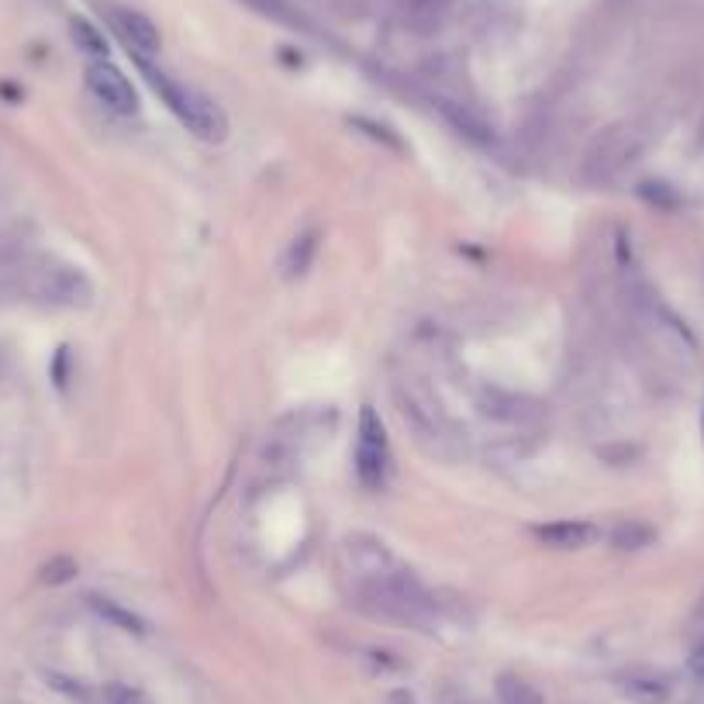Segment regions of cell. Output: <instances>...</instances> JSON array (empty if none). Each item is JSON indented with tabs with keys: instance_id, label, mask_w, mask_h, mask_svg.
<instances>
[{
	"instance_id": "14",
	"label": "cell",
	"mask_w": 704,
	"mask_h": 704,
	"mask_svg": "<svg viewBox=\"0 0 704 704\" xmlns=\"http://www.w3.org/2000/svg\"><path fill=\"white\" fill-rule=\"evenodd\" d=\"M69 35H73V42H77V49L83 53V56H90V63H98V59H107V42H104V35L90 25V21H83V18H77L73 25H69Z\"/></svg>"
},
{
	"instance_id": "19",
	"label": "cell",
	"mask_w": 704,
	"mask_h": 704,
	"mask_svg": "<svg viewBox=\"0 0 704 704\" xmlns=\"http://www.w3.org/2000/svg\"><path fill=\"white\" fill-rule=\"evenodd\" d=\"M246 4L260 8L266 14H276V18H287V4H284V0H246Z\"/></svg>"
},
{
	"instance_id": "8",
	"label": "cell",
	"mask_w": 704,
	"mask_h": 704,
	"mask_svg": "<svg viewBox=\"0 0 704 704\" xmlns=\"http://www.w3.org/2000/svg\"><path fill=\"white\" fill-rule=\"evenodd\" d=\"M111 29L117 32V38H122L138 59L156 56V53H159V45H162L156 21H152V18H146L143 11L114 8V11H111Z\"/></svg>"
},
{
	"instance_id": "13",
	"label": "cell",
	"mask_w": 704,
	"mask_h": 704,
	"mask_svg": "<svg viewBox=\"0 0 704 704\" xmlns=\"http://www.w3.org/2000/svg\"><path fill=\"white\" fill-rule=\"evenodd\" d=\"M622 691L636 704H667V697H670L663 680H652V677H628V680H622Z\"/></svg>"
},
{
	"instance_id": "20",
	"label": "cell",
	"mask_w": 704,
	"mask_h": 704,
	"mask_svg": "<svg viewBox=\"0 0 704 704\" xmlns=\"http://www.w3.org/2000/svg\"><path fill=\"white\" fill-rule=\"evenodd\" d=\"M691 673H694V680L704 684V643L694 646V652H691Z\"/></svg>"
},
{
	"instance_id": "17",
	"label": "cell",
	"mask_w": 704,
	"mask_h": 704,
	"mask_svg": "<svg viewBox=\"0 0 704 704\" xmlns=\"http://www.w3.org/2000/svg\"><path fill=\"white\" fill-rule=\"evenodd\" d=\"M104 704H146V694L132 684H107L104 688Z\"/></svg>"
},
{
	"instance_id": "11",
	"label": "cell",
	"mask_w": 704,
	"mask_h": 704,
	"mask_svg": "<svg viewBox=\"0 0 704 704\" xmlns=\"http://www.w3.org/2000/svg\"><path fill=\"white\" fill-rule=\"evenodd\" d=\"M498 704H546L543 691L532 680L519 673H501L498 677Z\"/></svg>"
},
{
	"instance_id": "6",
	"label": "cell",
	"mask_w": 704,
	"mask_h": 704,
	"mask_svg": "<svg viewBox=\"0 0 704 704\" xmlns=\"http://www.w3.org/2000/svg\"><path fill=\"white\" fill-rule=\"evenodd\" d=\"M87 90L114 114L128 117L138 111V93H135L132 80L107 59H98V63L87 66Z\"/></svg>"
},
{
	"instance_id": "9",
	"label": "cell",
	"mask_w": 704,
	"mask_h": 704,
	"mask_svg": "<svg viewBox=\"0 0 704 704\" xmlns=\"http://www.w3.org/2000/svg\"><path fill=\"white\" fill-rule=\"evenodd\" d=\"M532 535H535V543H543L546 549L574 553V549H587L591 543H598L601 529L591 525V522H583V519H559V522L535 525Z\"/></svg>"
},
{
	"instance_id": "2",
	"label": "cell",
	"mask_w": 704,
	"mask_h": 704,
	"mask_svg": "<svg viewBox=\"0 0 704 704\" xmlns=\"http://www.w3.org/2000/svg\"><path fill=\"white\" fill-rule=\"evenodd\" d=\"M138 69H143L149 87L159 93L162 104H167L177 114V122L186 132H191L194 138H201V143H207V146L225 143V138H228V117H225V111L215 101L207 98V93L173 80L170 73L156 69L149 59H138Z\"/></svg>"
},
{
	"instance_id": "3",
	"label": "cell",
	"mask_w": 704,
	"mask_h": 704,
	"mask_svg": "<svg viewBox=\"0 0 704 704\" xmlns=\"http://www.w3.org/2000/svg\"><path fill=\"white\" fill-rule=\"evenodd\" d=\"M643 132L636 125H612V128H604L591 146H587L583 152V180L587 183H608V180H615L632 159H636L643 152Z\"/></svg>"
},
{
	"instance_id": "12",
	"label": "cell",
	"mask_w": 704,
	"mask_h": 704,
	"mask_svg": "<svg viewBox=\"0 0 704 704\" xmlns=\"http://www.w3.org/2000/svg\"><path fill=\"white\" fill-rule=\"evenodd\" d=\"M87 601H90L93 612H98L104 622H111L114 628H122V632H135V636H143V632H146V622L138 618L135 612H128L125 604H117V601H111V598H98V594L87 598Z\"/></svg>"
},
{
	"instance_id": "10",
	"label": "cell",
	"mask_w": 704,
	"mask_h": 704,
	"mask_svg": "<svg viewBox=\"0 0 704 704\" xmlns=\"http://www.w3.org/2000/svg\"><path fill=\"white\" fill-rule=\"evenodd\" d=\"M318 242H321V231L318 228H308L291 239V246L284 249V260H280V270H284L287 280H297L311 270L315 256H318Z\"/></svg>"
},
{
	"instance_id": "18",
	"label": "cell",
	"mask_w": 704,
	"mask_h": 704,
	"mask_svg": "<svg viewBox=\"0 0 704 704\" xmlns=\"http://www.w3.org/2000/svg\"><path fill=\"white\" fill-rule=\"evenodd\" d=\"M639 194H643L646 201H652V204H660V207H673V204H677V194L670 191L667 183H652V180H649V183L639 186Z\"/></svg>"
},
{
	"instance_id": "7",
	"label": "cell",
	"mask_w": 704,
	"mask_h": 704,
	"mask_svg": "<svg viewBox=\"0 0 704 704\" xmlns=\"http://www.w3.org/2000/svg\"><path fill=\"white\" fill-rule=\"evenodd\" d=\"M342 563H345V574L352 577V583L377 580L397 567L394 553L373 535H349L342 543Z\"/></svg>"
},
{
	"instance_id": "15",
	"label": "cell",
	"mask_w": 704,
	"mask_h": 704,
	"mask_svg": "<svg viewBox=\"0 0 704 704\" xmlns=\"http://www.w3.org/2000/svg\"><path fill=\"white\" fill-rule=\"evenodd\" d=\"M652 529L643 525V522H622L615 532H612V546L622 549V553H639L646 546H652Z\"/></svg>"
},
{
	"instance_id": "1",
	"label": "cell",
	"mask_w": 704,
	"mask_h": 704,
	"mask_svg": "<svg viewBox=\"0 0 704 704\" xmlns=\"http://www.w3.org/2000/svg\"><path fill=\"white\" fill-rule=\"evenodd\" d=\"M352 591H356V604L373 618L401 622L411 628H429L435 622V598L425 591V583H421L411 570L401 567V563L377 580L352 583Z\"/></svg>"
},
{
	"instance_id": "5",
	"label": "cell",
	"mask_w": 704,
	"mask_h": 704,
	"mask_svg": "<svg viewBox=\"0 0 704 704\" xmlns=\"http://www.w3.org/2000/svg\"><path fill=\"white\" fill-rule=\"evenodd\" d=\"M32 294L56 308H90L93 304V284L83 270L69 263H45L32 270Z\"/></svg>"
},
{
	"instance_id": "4",
	"label": "cell",
	"mask_w": 704,
	"mask_h": 704,
	"mask_svg": "<svg viewBox=\"0 0 704 704\" xmlns=\"http://www.w3.org/2000/svg\"><path fill=\"white\" fill-rule=\"evenodd\" d=\"M356 480L366 490H384L390 480L394 469V456H390V442H387V429L381 415L373 411L370 405L360 411V429H356Z\"/></svg>"
},
{
	"instance_id": "16",
	"label": "cell",
	"mask_w": 704,
	"mask_h": 704,
	"mask_svg": "<svg viewBox=\"0 0 704 704\" xmlns=\"http://www.w3.org/2000/svg\"><path fill=\"white\" fill-rule=\"evenodd\" d=\"M38 574H42V583H66V580L77 577V563L69 556H56V559L45 563Z\"/></svg>"
}]
</instances>
